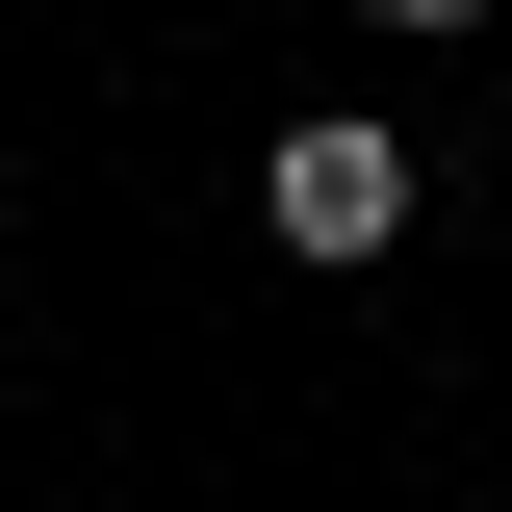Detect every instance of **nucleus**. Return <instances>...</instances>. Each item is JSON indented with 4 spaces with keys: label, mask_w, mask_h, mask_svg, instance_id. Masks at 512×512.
I'll return each mask as SVG.
<instances>
[{
    "label": "nucleus",
    "mask_w": 512,
    "mask_h": 512,
    "mask_svg": "<svg viewBox=\"0 0 512 512\" xmlns=\"http://www.w3.org/2000/svg\"><path fill=\"white\" fill-rule=\"evenodd\" d=\"M410 512H436V487H410Z\"/></svg>",
    "instance_id": "3"
},
{
    "label": "nucleus",
    "mask_w": 512,
    "mask_h": 512,
    "mask_svg": "<svg viewBox=\"0 0 512 512\" xmlns=\"http://www.w3.org/2000/svg\"><path fill=\"white\" fill-rule=\"evenodd\" d=\"M359 26H384V52H487L512 0H359Z\"/></svg>",
    "instance_id": "2"
},
{
    "label": "nucleus",
    "mask_w": 512,
    "mask_h": 512,
    "mask_svg": "<svg viewBox=\"0 0 512 512\" xmlns=\"http://www.w3.org/2000/svg\"><path fill=\"white\" fill-rule=\"evenodd\" d=\"M410 205H436V154H410L384 103H282L256 128V256H282V282H384Z\"/></svg>",
    "instance_id": "1"
}]
</instances>
